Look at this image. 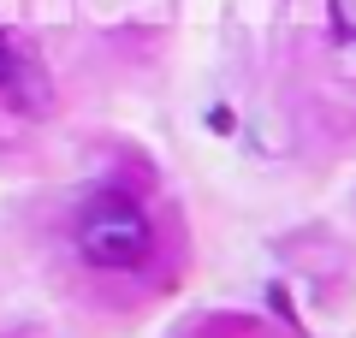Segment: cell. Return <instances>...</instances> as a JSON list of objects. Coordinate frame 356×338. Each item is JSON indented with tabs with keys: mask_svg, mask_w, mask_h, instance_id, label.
<instances>
[{
	"mask_svg": "<svg viewBox=\"0 0 356 338\" xmlns=\"http://www.w3.org/2000/svg\"><path fill=\"white\" fill-rule=\"evenodd\" d=\"M77 255L102 273H137L154 255V220L119 190L89 196L77 214Z\"/></svg>",
	"mask_w": 356,
	"mask_h": 338,
	"instance_id": "obj_1",
	"label": "cell"
},
{
	"mask_svg": "<svg viewBox=\"0 0 356 338\" xmlns=\"http://www.w3.org/2000/svg\"><path fill=\"white\" fill-rule=\"evenodd\" d=\"M13 83V48H6V36H0V89Z\"/></svg>",
	"mask_w": 356,
	"mask_h": 338,
	"instance_id": "obj_2",
	"label": "cell"
}]
</instances>
